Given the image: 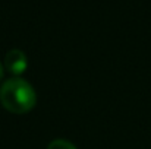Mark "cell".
<instances>
[{
	"label": "cell",
	"instance_id": "1",
	"mask_svg": "<svg viewBox=\"0 0 151 149\" xmlns=\"http://www.w3.org/2000/svg\"><path fill=\"white\" fill-rule=\"evenodd\" d=\"M0 102L13 114H25L35 107L37 94L25 79L12 78L0 86Z\"/></svg>",
	"mask_w": 151,
	"mask_h": 149
},
{
	"label": "cell",
	"instance_id": "2",
	"mask_svg": "<svg viewBox=\"0 0 151 149\" xmlns=\"http://www.w3.org/2000/svg\"><path fill=\"white\" fill-rule=\"evenodd\" d=\"M4 67L12 75H16V76L22 75L27 70V67H28L27 54L19 48L9 50L6 53V57H4Z\"/></svg>",
	"mask_w": 151,
	"mask_h": 149
},
{
	"label": "cell",
	"instance_id": "3",
	"mask_svg": "<svg viewBox=\"0 0 151 149\" xmlns=\"http://www.w3.org/2000/svg\"><path fill=\"white\" fill-rule=\"evenodd\" d=\"M47 149H78L72 142L65 140V139H54L49 143Z\"/></svg>",
	"mask_w": 151,
	"mask_h": 149
},
{
	"label": "cell",
	"instance_id": "4",
	"mask_svg": "<svg viewBox=\"0 0 151 149\" xmlns=\"http://www.w3.org/2000/svg\"><path fill=\"white\" fill-rule=\"evenodd\" d=\"M3 78V66H1V63H0V79Z\"/></svg>",
	"mask_w": 151,
	"mask_h": 149
}]
</instances>
